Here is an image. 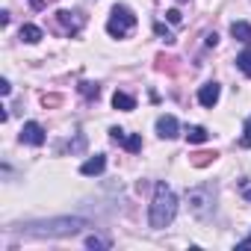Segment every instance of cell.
<instances>
[{
	"instance_id": "6da1fadb",
	"label": "cell",
	"mask_w": 251,
	"mask_h": 251,
	"mask_svg": "<svg viewBox=\"0 0 251 251\" xmlns=\"http://www.w3.org/2000/svg\"><path fill=\"white\" fill-rule=\"evenodd\" d=\"M175 213H177V198H175V192L166 186V183H157V189H154V201H151V213H148V222H151V227H169L172 225V219H175Z\"/></svg>"
},
{
	"instance_id": "7a4b0ae2",
	"label": "cell",
	"mask_w": 251,
	"mask_h": 251,
	"mask_svg": "<svg viewBox=\"0 0 251 251\" xmlns=\"http://www.w3.org/2000/svg\"><path fill=\"white\" fill-rule=\"evenodd\" d=\"M186 201H189V210L198 219H207L216 207V189L213 186H195V189L186 192Z\"/></svg>"
},
{
	"instance_id": "3957f363",
	"label": "cell",
	"mask_w": 251,
	"mask_h": 251,
	"mask_svg": "<svg viewBox=\"0 0 251 251\" xmlns=\"http://www.w3.org/2000/svg\"><path fill=\"white\" fill-rule=\"evenodd\" d=\"M133 27H136V15L127 6H115L112 15H109V21H106V33L115 36V39H124Z\"/></svg>"
},
{
	"instance_id": "277c9868",
	"label": "cell",
	"mask_w": 251,
	"mask_h": 251,
	"mask_svg": "<svg viewBox=\"0 0 251 251\" xmlns=\"http://www.w3.org/2000/svg\"><path fill=\"white\" fill-rule=\"evenodd\" d=\"M53 18H56V27L65 30L68 36H77V33L83 30V24H86V18H83L80 12H68V9H59Z\"/></svg>"
},
{
	"instance_id": "5b68a950",
	"label": "cell",
	"mask_w": 251,
	"mask_h": 251,
	"mask_svg": "<svg viewBox=\"0 0 251 251\" xmlns=\"http://www.w3.org/2000/svg\"><path fill=\"white\" fill-rule=\"evenodd\" d=\"M80 227H86V222H80V219H59V222H50V225H39V233L62 236V233H77Z\"/></svg>"
},
{
	"instance_id": "8992f818",
	"label": "cell",
	"mask_w": 251,
	"mask_h": 251,
	"mask_svg": "<svg viewBox=\"0 0 251 251\" xmlns=\"http://www.w3.org/2000/svg\"><path fill=\"white\" fill-rule=\"evenodd\" d=\"M21 142L39 148V145L45 142V127H42V124H36V121H27L24 127H21Z\"/></svg>"
},
{
	"instance_id": "52a82bcc",
	"label": "cell",
	"mask_w": 251,
	"mask_h": 251,
	"mask_svg": "<svg viewBox=\"0 0 251 251\" xmlns=\"http://www.w3.org/2000/svg\"><path fill=\"white\" fill-rule=\"evenodd\" d=\"M109 139H112V142H118V145H124L130 154H136V151L142 148V136H127L121 127H112V130H109Z\"/></svg>"
},
{
	"instance_id": "ba28073f",
	"label": "cell",
	"mask_w": 251,
	"mask_h": 251,
	"mask_svg": "<svg viewBox=\"0 0 251 251\" xmlns=\"http://www.w3.org/2000/svg\"><path fill=\"white\" fill-rule=\"evenodd\" d=\"M219 95H222L219 83H204V86L198 89V103L207 106V109H213V106L219 103Z\"/></svg>"
},
{
	"instance_id": "9c48e42d",
	"label": "cell",
	"mask_w": 251,
	"mask_h": 251,
	"mask_svg": "<svg viewBox=\"0 0 251 251\" xmlns=\"http://www.w3.org/2000/svg\"><path fill=\"white\" fill-rule=\"evenodd\" d=\"M157 133H160V139H175L177 136V118L175 115H160L157 118Z\"/></svg>"
},
{
	"instance_id": "30bf717a",
	"label": "cell",
	"mask_w": 251,
	"mask_h": 251,
	"mask_svg": "<svg viewBox=\"0 0 251 251\" xmlns=\"http://www.w3.org/2000/svg\"><path fill=\"white\" fill-rule=\"evenodd\" d=\"M103 169H106V157H103V154H95L92 160H86V163L80 166V175L92 177V175H100Z\"/></svg>"
},
{
	"instance_id": "8fae6325",
	"label": "cell",
	"mask_w": 251,
	"mask_h": 251,
	"mask_svg": "<svg viewBox=\"0 0 251 251\" xmlns=\"http://www.w3.org/2000/svg\"><path fill=\"white\" fill-rule=\"evenodd\" d=\"M154 68H157L160 74H177V71H180L177 59H175V56H166V53H157V59H154Z\"/></svg>"
},
{
	"instance_id": "7c38bea8",
	"label": "cell",
	"mask_w": 251,
	"mask_h": 251,
	"mask_svg": "<svg viewBox=\"0 0 251 251\" xmlns=\"http://www.w3.org/2000/svg\"><path fill=\"white\" fill-rule=\"evenodd\" d=\"M112 106L121 109V112H130V109H136V100H133V95H127V92H115V95H112Z\"/></svg>"
},
{
	"instance_id": "4fadbf2b",
	"label": "cell",
	"mask_w": 251,
	"mask_h": 251,
	"mask_svg": "<svg viewBox=\"0 0 251 251\" xmlns=\"http://www.w3.org/2000/svg\"><path fill=\"white\" fill-rule=\"evenodd\" d=\"M216 151H195V154H189V166H195V169H204V166H210V163H216Z\"/></svg>"
},
{
	"instance_id": "5bb4252c",
	"label": "cell",
	"mask_w": 251,
	"mask_h": 251,
	"mask_svg": "<svg viewBox=\"0 0 251 251\" xmlns=\"http://www.w3.org/2000/svg\"><path fill=\"white\" fill-rule=\"evenodd\" d=\"M230 36L239 39V42H245V45H251V24H245V21H233V24H230Z\"/></svg>"
},
{
	"instance_id": "9a60e30c",
	"label": "cell",
	"mask_w": 251,
	"mask_h": 251,
	"mask_svg": "<svg viewBox=\"0 0 251 251\" xmlns=\"http://www.w3.org/2000/svg\"><path fill=\"white\" fill-rule=\"evenodd\" d=\"M186 139H189L192 145H201V142H207V139H210V133H207V127H198V124H195V127H189V130H186Z\"/></svg>"
},
{
	"instance_id": "2e32d148",
	"label": "cell",
	"mask_w": 251,
	"mask_h": 251,
	"mask_svg": "<svg viewBox=\"0 0 251 251\" xmlns=\"http://www.w3.org/2000/svg\"><path fill=\"white\" fill-rule=\"evenodd\" d=\"M21 39L30 42V45H36V42H42V30H39L36 24H24V27H21Z\"/></svg>"
},
{
	"instance_id": "e0dca14e",
	"label": "cell",
	"mask_w": 251,
	"mask_h": 251,
	"mask_svg": "<svg viewBox=\"0 0 251 251\" xmlns=\"http://www.w3.org/2000/svg\"><path fill=\"white\" fill-rule=\"evenodd\" d=\"M236 65H239V71H242L245 77H251V50H242V53L236 56Z\"/></svg>"
},
{
	"instance_id": "ac0fdd59",
	"label": "cell",
	"mask_w": 251,
	"mask_h": 251,
	"mask_svg": "<svg viewBox=\"0 0 251 251\" xmlns=\"http://www.w3.org/2000/svg\"><path fill=\"white\" fill-rule=\"evenodd\" d=\"M80 95H83V98H89V100H92V98L98 100V95H100V89H98L95 83H80Z\"/></svg>"
},
{
	"instance_id": "d6986e66",
	"label": "cell",
	"mask_w": 251,
	"mask_h": 251,
	"mask_svg": "<svg viewBox=\"0 0 251 251\" xmlns=\"http://www.w3.org/2000/svg\"><path fill=\"white\" fill-rule=\"evenodd\" d=\"M62 103V95H42V106L45 109H53V106H59Z\"/></svg>"
},
{
	"instance_id": "ffe728a7",
	"label": "cell",
	"mask_w": 251,
	"mask_h": 251,
	"mask_svg": "<svg viewBox=\"0 0 251 251\" xmlns=\"http://www.w3.org/2000/svg\"><path fill=\"white\" fill-rule=\"evenodd\" d=\"M86 245H89V248H109V242H106V239H100V236H89V239H86Z\"/></svg>"
},
{
	"instance_id": "44dd1931",
	"label": "cell",
	"mask_w": 251,
	"mask_h": 251,
	"mask_svg": "<svg viewBox=\"0 0 251 251\" xmlns=\"http://www.w3.org/2000/svg\"><path fill=\"white\" fill-rule=\"evenodd\" d=\"M242 148H251V118L245 121V136H242Z\"/></svg>"
},
{
	"instance_id": "7402d4cb",
	"label": "cell",
	"mask_w": 251,
	"mask_h": 251,
	"mask_svg": "<svg viewBox=\"0 0 251 251\" xmlns=\"http://www.w3.org/2000/svg\"><path fill=\"white\" fill-rule=\"evenodd\" d=\"M48 3H53V0H30L33 9H48Z\"/></svg>"
},
{
	"instance_id": "603a6c76",
	"label": "cell",
	"mask_w": 251,
	"mask_h": 251,
	"mask_svg": "<svg viewBox=\"0 0 251 251\" xmlns=\"http://www.w3.org/2000/svg\"><path fill=\"white\" fill-rule=\"evenodd\" d=\"M166 18H169L172 24H180V12H177V9H169V12H166Z\"/></svg>"
},
{
	"instance_id": "cb8c5ba5",
	"label": "cell",
	"mask_w": 251,
	"mask_h": 251,
	"mask_svg": "<svg viewBox=\"0 0 251 251\" xmlns=\"http://www.w3.org/2000/svg\"><path fill=\"white\" fill-rule=\"evenodd\" d=\"M12 92V86H9V80H0V95H9Z\"/></svg>"
},
{
	"instance_id": "d4e9b609",
	"label": "cell",
	"mask_w": 251,
	"mask_h": 251,
	"mask_svg": "<svg viewBox=\"0 0 251 251\" xmlns=\"http://www.w3.org/2000/svg\"><path fill=\"white\" fill-rule=\"evenodd\" d=\"M216 42H219V36H216V33H210V36H207V45H210V48H216Z\"/></svg>"
},
{
	"instance_id": "484cf974",
	"label": "cell",
	"mask_w": 251,
	"mask_h": 251,
	"mask_svg": "<svg viewBox=\"0 0 251 251\" xmlns=\"http://www.w3.org/2000/svg\"><path fill=\"white\" fill-rule=\"evenodd\" d=\"M239 248H251V236H248L245 242H239Z\"/></svg>"
},
{
	"instance_id": "4316f807",
	"label": "cell",
	"mask_w": 251,
	"mask_h": 251,
	"mask_svg": "<svg viewBox=\"0 0 251 251\" xmlns=\"http://www.w3.org/2000/svg\"><path fill=\"white\" fill-rule=\"evenodd\" d=\"M180 3H186V0H180Z\"/></svg>"
}]
</instances>
